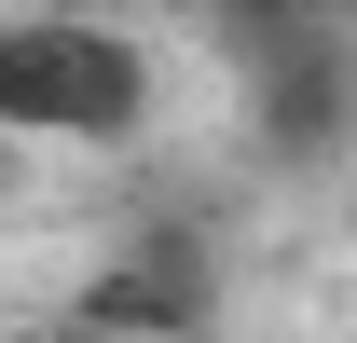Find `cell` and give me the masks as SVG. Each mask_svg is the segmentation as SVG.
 Wrapping results in <instances>:
<instances>
[{
	"mask_svg": "<svg viewBox=\"0 0 357 343\" xmlns=\"http://www.w3.org/2000/svg\"><path fill=\"white\" fill-rule=\"evenodd\" d=\"M151 137V42L110 28V14H0V151H137Z\"/></svg>",
	"mask_w": 357,
	"mask_h": 343,
	"instance_id": "6da1fadb",
	"label": "cell"
},
{
	"mask_svg": "<svg viewBox=\"0 0 357 343\" xmlns=\"http://www.w3.org/2000/svg\"><path fill=\"white\" fill-rule=\"evenodd\" d=\"M344 14H357V0H344Z\"/></svg>",
	"mask_w": 357,
	"mask_h": 343,
	"instance_id": "7a4b0ae2",
	"label": "cell"
}]
</instances>
